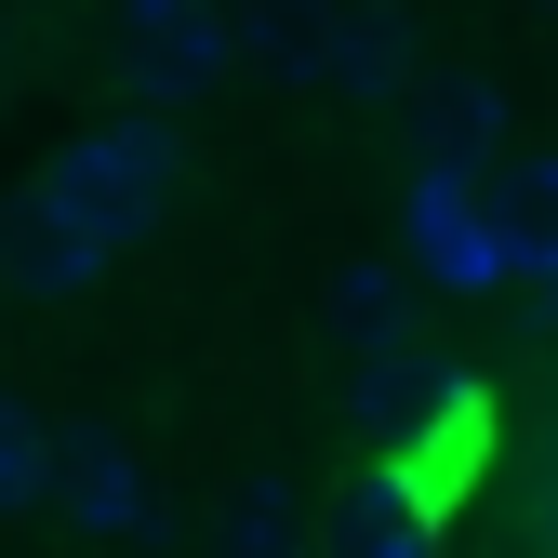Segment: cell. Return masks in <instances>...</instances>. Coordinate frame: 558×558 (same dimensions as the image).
I'll use <instances>...</instances> for the list:
<instances>
[{"instance_id":"cell-2","label":"cell","mask_w":558,"mask_h":558,"mask_svg":"<svg viewBox=\"0 0 558 558\" xmlns=\"http://www.w3.org/2000/svg\"><path fill=\"white\" fill-rule=\"evenodd\" d=\"M107 40H120V81L147 107H199L240 66V14L227 0H107Z\"/></svg>"},{"instance_id":"cell-1","label":"cell","mask_w":558,"mask_h":558,"mask_svg":"<svg viewBox=\"0 0 558 558\" xmlns=\"http://www.w3.org/2000/svg\"><path fill=\"white\" fill-rule=\"evenodd\" d=\"M40 199H53V214H81L107 253H133L147 227H173V199H186V147H173L160 107L94 120V133H66V147L40 160Z\"/></svg>"},{"instance_id":"cell-5","label":"cell","mask_w":558,"mask_h":558,"mask_svg":"<svg viewBox=\"0 0 558 558\" xmlns=\"http://www.w3.org/2000/svg\"><path fill=\"white\" fill-rule=\"evenodd\" d=\"M306 558H439L426 478H399V465H360V478L332 493V519L306 532Z\"/></svg>"},{"instance_id":"cell-9","label":"cell","mask_w":558,"mask_h":558,"mask_svg":"<svg viewBox=\"0 0 558 558\" xmlns=\"http://www.w3.org/2000/svg\"><path fill=\"white\" fill-rule=\"evenodd\" d=\"M214 558H306V506L279 493V478H240V493H227V532H214Z\"/></svg>"},{"instance_id":"cell-8","label":"cell","mask_w":558,"mask_h":558,"mask_svg":"<svg viewBox=\"0 0 558 558\" xmlns=\"http://www.w3.org/2000/svg\"><path fill=\"white\" fill-rule=\"evenodd\" d=\"M478 160H426V199H412V227H426V266L452 279V293H478V279H506L493 266V227H478V199H465Z\"/></svg>"},{"instance_id":"cell-10","label":"cell","mask_w":558,"mask_h":558,"mask_svg":"<svg viewBox=\"0 0 558 558\" xmlns=\"http://www.w3.org/2000/svg\"><path fill=\"white\" fill-rule=\"evenodd\" d=\"M40 493H53V426H40L27 399H0V519L40 506Z\"/></svg>"},{"instance_id":"cell-3","label":"cell","mask_w":558,"mask_h":558,"mask_svg":"<svg viewBox=\"0 0 558 558\" xmlns=\"http://www.w3.org/2000/svg\"><path fill=\"white\" fill-rule=\"evenodd\" d=\"M478 227H493V266L532 279V293H558V147H493L465 173Z\"/></svg>"},{"instance_id":"cell-6","label":"cell","mask_w":558,"mask_h":558,"mask_svg":"<svg viewBox=\"0 0 558 558\" xmlns=\"http://www.w3.org/2000/svg\"><path fill=\"white\" fill-rule=\"evenodd\" d=\"M120 253L81 227V214H53V199L27 186L14 199V214H0V279H14V293H40V306H66V293H94V279H107Z\"/></svg>"},{"instance_id":"cell-7","label":"cell","mask_w":558,"mask_h":558,"mask_svg":"<svg viewBox=\"0 0 558 558\" xmlns=\"http://www.w3.org/2000/svg\"><path fill=\"white\" fill-rule=\"evenodd\" d=\"M53 493H66V532H94V545H133V532L160 519L147 465H133L120 439H81V452H53Z\"/></svg>"},{"instance_id":"cell-4","label":"cell","mask_w":558,"mask_h":558,"mask_svg":"<svg viewBox=\"0 0 558 558\" xmlns=\"http://www.w3.org/2000/svg\"><path fill=\"white\" fill-rule=\"evenodd\" d=\"M266 53L319 94H386L399 81V14H345V0H279L266 14Z\"/></svg>"}]
</instances>
